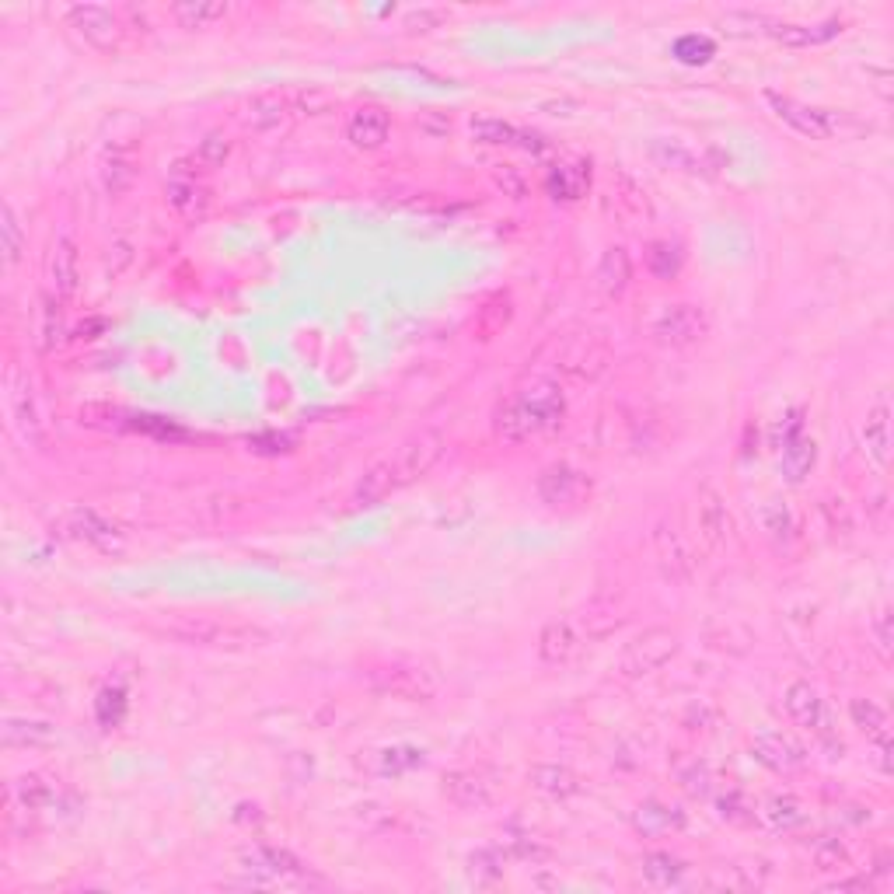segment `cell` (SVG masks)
<instances>
[{
  "label": "cell",
  "mask_w": 894,
  "mask_h": 894,
  "mask_svg": "<svg viewBox=\"0 0 894 894\" xmlns=\"http://www.w3.org/2000/svg\"><path fill=\"white\" fill-rule=\"evenodd\" d=\"M531 783L556 800L577 797V793L584 790L580 776L573 769H566V765H535V769H531Z\"/></svg>",
  "instance_id": "cell-21"
},
{
  "label": "cell",
  "mask_w": 894,
  "mask_h": 894,
  "mask_svg": "<svg viewBox=\"0 0 894 894\" xmlns=\"http://www.w3.org/2000/svg\"><path fill=\"white\" fill-rule=\"evenodd\" d=\"M814 461H818V447H814V441H807L804 434L783 444V472L790 482H804V475H811Z\"/></svg>",
  "instance_id": "cell-29"
},
{
  "label": "cell",
  "mask_w": 894,
  "mask_h": 894,
  "mask_svg": "<svg viewBox=\"0 0 894 894\" xmlns=\"http://www.w3.org/2000/svg\"><path fill=\"white\" fill-rule=\"evenodd\" d=\"M538 493H542L545 503L559 507V503H573L580 493H584V479L580 472H573L570 465H552L549 472L538 479Z\"/></svg>",
  "instance_id": "cell-18"
},
{
  "label": "cell",
  "mask_w": 894,
  "mask_h": 894,
  "mask_svg": "<svg viewBox=\"0 0 894 894\" xmlns=\"http://www.w3.org/2000/svg\"><path fill=\"white\" fill-rule=\"evenodd\" d=\"M874 636H877V650H881V657L888 661V657H891V643H894V615H891V608H881V612H877Z\"/></svg>",
  "instance_id": "cell-49"
},
{
  "label": "cell",
  "mask_w": 894,
  "mask_h": 894,
  "mask_svg": "<svg viewBox=\"0 0 894 894\" xmlns=\"http://www.w3.org/2000/svg\"><path fill=\"white\" fill-rule=\"evenodd\" d=\"M42 336H46L42 339L46 350L56 343V339H60V301H53V297L46 301V325H42Z\"/></svg>",
  "instance_id": "cell-52"
},
{
  "label": "cell",
  "mask_w": 894,
  "mask_h": 894,
  "mask_svg": "<svg viewBox=\"0 0 894 894\" xmlns=\"http://www.w3.org/2000/svg\"><path fill=\"white\" fill-rule=\"evenodd\" d=\"M392 489H399V482H395V468H392V458H388V461H378V465L360 479L357 503L360 507H374V503L385 500Z\"/></svg>",
  "instance_id": "cell-25"
},
{
  "label": "cell",
  "mask_w": 894,
  "mask_h": 894,
  "mask_svg": "<svg viewBox=\"0 0 894 894\" xmlns=\"http://www.w3.org/2000/svg\"><path fill=\"white\" fill-rule=\"evenodd\" d=\"M563 395L552 381H538L531 388H521L514 399H507L496 413V434L503 441H528L535 434L559 427L563 420Z\"/></svg>",
  "instance_id": "cell-1"
},
{
  "label": "cell",
  "mask_w": 894,
  "mask_h": 894,
  "mask_svg": "<svg viewBox=\"0 0 894 894\" xmlns=\"http://www.w3.org/2000/svg\"><path fill=\"white\" fill-rule=\"evenodd\" d=\"M367 678H371L374 692L392 695V699H402V702H430L437 695V681L420 664H402V661L381 664Z\"/></svg>",
  "instance_id": "cell-5"
},
{
  "label": "cell",
  "mask_w": 894,
  "mask_h": 894,
  "mask_svg": "<svg viewBox=\"0 0 894 894\" xmlns=\"http://www.w3.org/2000/svg\"><path fill=\"white\" fill-rule=\"evenodd\" d=\"M587 186H591V168L584 161H577V165H559L549 175V189L556 200H580Z\"/></svg>",
  "instance_id": "cell-27"
},
{
  "label": "cell",
  "mask_w": 894,
  "mask_h": 894,
  "mask_svg": "<svg viewBox=\"0 0 894 894\" xmlns=\"http://www.w3.org/2000/svg\"><path fill=\"white\" fill-rule=\"evenodd\" d=\"M70 25L77 28L88 46L102 49V53H116L119 39H123V25L119 18L109 11V7H95V4H84V7H70Z\"/></svg>",
  "instance_id": "cell-10"
},
{
  "label": "cell",
  "mask_w": 894,
  "mask_h": 894,
  "mask_svg": "<svg viewBox=\"0 0 894 894\" xmlns=\"http://www.w3.org/2000/svg\"><path fill=\"white\" fill-rule=\"evenodd\" d=\"M556 371L573 381H594L608 371V346L598 332H573L556 350Z\"/></svg>",
  "instance_id": "cell-4"
},
{
  "label": "cell",
  "mask_w": 894,
  "mask_h": 894,
  "mask_svg": "<svg viewBox=\"0 0 894 894\" xmlns=\"http://www.w3.org/2000/svg\"><path fill=\"white\" fill-rule=\"evenodd\" d=\"M102 179H105L109 196H123L126 189L133 186V179H137V165H133L130 154H112V158L105 161V168H102Z\"/></svg>",
  "instance_id": "cell-38"
},
{
  "label": "cell",
  "mask_w": 894,
  "mask_h": 894,
  "mask_svg": "<svg viewBox=\"0 0 894 894\" xmlns=\"http://www.w3.org/2000/svg\"><path fill=\"white\" fill-rule=\"evenodd\" d=\"M681 874H685V867L668 853H650L643 860V881L654 884V888H671V884L681 881Z\"/></svg>",
  "instance_id": "cell-36"
},
{
  "label": "cell",
  "mask_w": 894,
  "mask_h": 894,
  "mask_svg": "<svg viewBox=\"0 0 894 894\" xmlns=\"http://www.w3.org/2000/svg\"><path fill=\"white\" fill-rule=\"evenodd\" d=\"M888 402H881V406L874 409V413L867 416V427H863V441H867L870 454H874L881 465H888V454H891V420H888Z\"/></svg>",
  "instance_id": "cell-31"
},
{
  "label": "cell",
  "mask_w": 894,
  "mask_h": 894,
  "mask_svg": "<svg viewBox=\"0 0 894 894\" xmlns=\"http://www.w3.org/2000/svg\"><path fill=\"white\" fill-rule=\"evenodd\" d=\"M245 863L252 874L266 877V881H294L297 874H304V863L297 860L294 853H287V849H273V846L252 849V853L245 856Z\"/></svg>",
  "instance_id": "cell-15"
},
{
  "label": "cell",
  "mask_w": 894,
  "mask_h": 894,
  "mask_svg": "<svg viewBox=\"0 0 894 894\" xmlns=\"http://www.w3.org/2000/svg\"><path fill=\"white\" fill-rule=\"evenodd\" d=\"M674 56H681L685 63H706L713 56V42L699 39V35H685V39L674 42Z\"/></svg>",
  "instance_id": "cell-48"
},
{
  "label": "cell",
  "mask_w": 894,
  "mask_h": 894,
  "mask_svg": "<svg viewBox=\"0 0 894 894\" xmlns=\"http://www.w3.org/2000/svg\"><path fill=\"white\" fill-rule=\"evenodd\" d=\"M681 786H685L688 793H695V797H702V793H709V769L706 765L695 762L688 772H681Z\"/></svg>",
  "instance_id": "cell-51"
},
{
  "label": "cell",
  "mask_w": 894,
  "mask_h": 894,
  "mask_svg": "<svg viewBox=\"0 0 894 894\" xmlns=\"http://www.w3.org/2000/svg\"><path fill=\"white\" fill-rule=\"evenodd\" d=\"M7 409H11L14 430L21 434L25 444H42V420H39V406H35V395L28 381H18L11 374L7 378Z\"/></svg>",
  "instance_id": "cell-13"
},
{
  "label": "cell",
  "mask_w": 894,
  "mask_h": 894,
  "mask_svg": "<svg viewBox=\"0 0 894 894\" xmlns=\"http://www.w3.org/2000/svg\"><path fill=\"white\" fill-rule=\"evenodd\" d=\"M751 751H755L758 762L769 765V769H776V772H793L804 765V748H800L797 741H790V737L776 734V730L758 734L755 741H751Z\"/></svg>",
  "instance_id": "cell-14"
},
{
  "label": "cell",
  "mask_w": 894,
  "mask_h": 894,
  "mask_svg": "<svg viewBox=\"0 0 894 894\" xmlns=\"http://www.w3.org/2000/svg\"><path fill=\"white\" fill-rule=\"evenodd\" d=\"M695 514H699V535H702V542H706L709 549H716V545L727 542L730 514H727V507H723V500H720L716 489H709V486L699 489V510H695Z\"/></svg>",
  "instance_id": "cell-16"
},
{
  "label": "cell",
  "mask_w": 894,
  "mask_h": 894,
  "mask_svg": "<svg viewBox=\"0 0 894 894\" xmlns=\"http://www.w3.org/2000/svg\"><path fill=\"white\" fill-rule=\"evenodd\" d=\"M161 633L175 636L182 643H193V647H224V650H241V647H252L255 640H266L259 629L231 626V622L207 619V615H179Z\"/></svg>",
  "instance_id": "cell-2"
},
{
  "label": "cell",
  "mask_w": 894,
  "mask_h": 894,
  "mask_svg": "<svg viewBox=\"0 0 894 894\" xmlns=\"http://www.w3.org/2000/svg\"><path fill=\"white\" fill-rule=\"evenodd\" d=\"M496 186H500L507 196H514V200H524V193H528V182H524L521 172L510 165H503L500 172H496Z\"/></svg>",
  "instance_id": "cell-50"
},
{
  "label": "cell",
  "mask_w": 894,
  "mask_h": 894,
  "mask_svg": "<svg viewBox=\"0 0 894 894\" xmlns=\"http://www.w3.org/2000/svg\"><path fill=\"white\" fill-rule=\"evenodd\" d=\"M81 283V259H77L74 238H56L53 252H49V287H53L56 301H70Z\"/></svg>",
  "instance_id": "cell-12"
},
{
  "label": "cell",
  "mask_w": 894,
  "mask_h": 894,
  "mask_svg": "<svg viewBox=\"0 0 894 894\" xmlns=\"http://www.w3.org/2000/svg\"><path fill=\"white\" fill-rule=\"evenodd\" d=\"M577 650V636L566 622H549L538 636V654H542L545 664H563L570 661V654Z\"/></svg>",
  "instance_id": "cell-23"
},
{
  "label": "cell",
  "mask_w": 894,
  "mask_h": 894,
  "mask_svg": "<svg viewBox=\"0 0 894 894\" xmlns=\"http://www.w3.org/2000/svg\"><path fill=\"white\" fill-rule=\"evenodd\" d=\"M849 713H853V723L867 737H874V741H888V737H891L888 734V713H884V709L877 706L874 699H853Z\"/></svg>",
  "instance_id": "cell-33"
},
{
  "label": "cell",
  "mask_w": 894,
  "mask_h": 894,
  "mask_svg": "<svg viewBox=\"0 0 894 894\" xmlns=\"http://www.w3.org/2000/svg\"><path fill=\"white\" fill-rule=\"evenodd\" d=\"M227 154H231V144L221 137V133H207L200 144V151H196V165H203L210 172V168H221L227 161Z\"/></svg>",
  "instance_id": "cell-44"
},
{
  "label": "cell",
  "mask_w": 894,
  "mask_h": 894,
  "mask_svg": "<svg viewBox=\"0 0 894 894\" xmlns=\"http://www.w3.org/2000/svg\"><path fill=\"white\" fill-rule=\"evenodd\" d=\"M472 137L479 140V144H514L517 130L510 123H503V119H475Z\"/></svg>",
  "instance_id": "cell-43"
},
{
  "label": "cell",
  "mask_w": 894,
  "mask_h": 894,
  "mask_svg": "<svg viewBox=\"0 0 894 894\" xmlns=\"http://www.w3.org/2000/svg\"><path fill=\"white\" fill-rule=\"evenodd\" d=\"M629 280H633V262H629V252L626 248H608L605 255H601L598 262V287L605 297H622L629 287Z\"/></svg>",
  "instance_id": "cell-17"
},
{
  "label": "cell",
  "mask_w": 894,
  "mask_h": 894,
  "mask_svg": "<svg viewBox=\"0 0 894 894\" xmlns=\"http://www.w3.org/2000/svg\"><path fill=\"white\" fill-rule=\"evenodd\" d=\"M654 158L668 168H681V172H702V158H695L688 147L671 144V140H657L654 144Z\"/></svg>",
  "instance_id": "cell-41"
},
{
  "label": "cell",
  "mask_w": 894,
  "mask_h": 894,
  "mask_svg": "<svg viewBox=\"0 0 894 894\" xmlns=\"http://www.w3.org/2000/svg\"><path fill=\"white\" fill-rule=\"evenodd\" d=\"M172 14L182 21V28H207L224 18L227 4H217V0H182V4L172 7Z\"/></svg>",
  "instance_id": "cell-32"
},
{
  "label": "cell",
  "mask_w": 894,
  "mask_h": 894,
  "mask_svg": "<svg viewBox=\"0 0 894 894\" xmlns=\"http://www.w3.org/2000/svg\"><path fill=\"white\" fill-rule=\"evenodd\" d=\"M765 102L776 109V116L783 119V123H790L793 130L804 133V137L828 140L842 130V116H835V112H828V109H811V105L797 102V98L776 95V91H765Z\"/></svg>",
  "instance_id": "cell-7"
},
{
  "label": "cell",
  "mask_w": 894,
  "mask_h": 894,
  "mask_svg": "<svg viewBox=\"0 0 894 894\" xmlns=\"http://www.w3.org/2000/svg\"><path fill=\"white\" fill-rule=\"evenodd\" d=\"M350 140L364 151H374L388 140V116L381 109H360L350 119Z\"/></svg>",
  "instance_id": "cell-22"
},
{
  "label": "cell",
  "mask_w": 894,
  "mask_h": 894,
  "mask_svg": "<svg viewBox=\"0 0 894 894\" xmlns=\"http://www.w3.org/2000/svg\"><path fill=\"white\" fill-rule=\"evenodd\" d=\"M123 716H126V695H123V688H105V692L98 695V720H102L105 727H116Z\"/></svg>",
  "instance_id": "cell-46"
},
{
  "label": "cell",
  "mask_w": 894,
  "mask_h": 894,
  "mask_svg": "<svg viewBox=\"0 0 894 894\" xmlns=\"http://www.w3.org/2000/svg\"><path fill=\"white\" fill-rule=\"evenodd\" d=\"M441 783H444V797L451 804L465 807V811H482V807H493L500 800V783L489 772H479V769L447 772Z\"/></svg>",
  "instance_id": "cell-9"
},
{
  "label": "cell",
  "mask_w": 894,
  "mask_h": 894,
  "mask_svg": "<svg viewBox=\"0 0 894 894\" xmlns=\"http://www.w3.org/2000/svg\"><path fill=\"white\" fill-rule=\"evenodd\" d=\"M674 654H678V633L668 626H650L626 647V654L619 661V674L622 678H643V674L664 668Z\"/></svg>",
  "instance_id": "cell-3"
},
{
  "label": "cell",
  "mask_w": 894,
  "mask_h": 894,
  "mask_svg": "<svg viewBox=\"0 0 894 894\" xmlns=\"http://www.w3.org/2000/svg\"><path fill=\"white\" fill-rule=\"evenodd\" d=\"M514 144H521L524 151H531V154L549 151V140H545L542 133H524V130H517V140H514Z\"/></svg>",
  "instance_id": "cell-54"
},
{
  "label": "cell",
  "mask_w": 894,
  "mask_h": 894,
  "mask_svg": "<svg viewBox=\"0 0 894 894\" xmlns=\"http://www.w3.org/2000/svg\"><path fill=\"white\" fill-rule=\"evenodd\" d=\"M842 32V21H821V25H772V35L786 46H818Z\"/></svg>",
  "instance_id": "cell-24"
},
{
  "label": "cell",
  "mask_w": 894,
  "mask_h": 894,
  "mask_svg": "<svg viewBox=\"0 0 894 894\" xmlns=\"http://www.w3.org/2000/svg\"><path fill=\"white\" fill-rule=\"evenodd\" d=\"M654 339L661 346H692L709 332V318L699 304H668L654 322Z\"/></svg>",
  "instance_id": "cell-6"
},
{
  "label": "cell",
  "mask_w": 894,
  "mask_h": 894,
  "mask_svg": "<svg viewBox=\"0 0 894 894\" xmlns=\"http://www.w3.org/2000/svg\"><path fill=\"white\" fill-rule=\"evenodd\" d=\"M168 203H172V210L179 217H186V221H196V217L207 214V189H200L196 182H186V179H175L172 186H168Z\"/></svg>",
  "instance_id": "cell-26"
},
{
  "label": "cell",
  "mask_w": 894,
  "mask_h": 894,
  "mask_svg": "<svg viewBox=\"0 0 894 894\" xmlns=\"http://www.w3.org/2000/svg\"><path fill=\"white\" fill-rule=\"evenodd\" d=\"M835 891H870V881H839L832 884Z\"/></svg>",
  "instance_id": "cell-55"
},
{
  "label": "cell",
  "mask_w": 894,
  "mask_h": 894,
  "mask_svg": "<svg viewBox=\"0 0 894 894\" xmlns=\"http://www.w3.org/2000/svg\"><path fill=\"white\" fill-rule=\"evenodd\" d=\"M287 116V98L280 95H259L248 102L245 109V126L248 130H273L280 126V119Z\"/></svg>",
  "instance_id": "cell-30"
},
{
  "label": "cell",
  "mask_w": 894,
  "mask_h": 894,
  "mask_svg": "<svg viewBox=\"0 0 894 894\" xmlns=\"http://www.w3.org/2000/svg\"><path fill=\"white\" fill-rule=\"evenodd\" d=\"M783 706L797 727H818L821 723V695L811 681H793L783 695Z\"/></svg>",
  "instance_id": "cell-19"
},
{
  "label": "cell",
  "mask_w": 894,
  "mask_h": 894,
  "mask_svg": "<svg viewBox=\"0 0 894 894\" xmlns=\"http://www.w3.org/2000/svg\"><path fill=\"white\" fill-rule=\"evenodd\" d=\"M63 531H67L74 542H84L98 552H119L123 549V531L116 528L112 521H105L98 510L88 507H77L63 517Z\"/></svg>",
  "instance_id": "cell-11"
},
{
  "label": "cell",
  "mask_w": 894,
  "mask_h": 894,
  "mask_svg": "<svg viewBox=\"0 0 894 894\" xmlns=\"http://www.w3.org/2000/svg\"><path fill=\"white\" fill-rule=\"evenodd\" d=\"M510 318H514L510 297L507 294H493L479 308V315H475V332H479V339H493V336H500V332L507 329Z\"/></svg>",
  "instance_id": "cell-28"
},
{
  "label": "cell",
  "mask_w": 894,
  "mask_h": 894,
  "mask_svg": "<svg viewBox=\"0 0 894 894\" xmlns=\"http://www.w3.org/2000/svg\"><path fill=\"white\" fill-rule=\"evenodd\" d=\"M441 458H444V434H437V430H420V434L409 437V441L399 447V454L392 458L395 482H399V486H409V482H416L420 475H427Z\"/></svg>",
  "instance_id": "cell-8"
},
{
  "label": "cell",
  "mask_w": 894,
  "mask_h": 894,
  "mask_svg": "<svg viewBox=\"0 0 894 894\" xmlns=\"http://www.w3.org/2000/svg\"><path fill=\"white\" fill-rule=\"evenodd\" d=\"M53 741V727L35 720H7L4 723V744L11 748H25V744H49Z\"/></svg>",
  "instance_id": "cell-37"
},
{
  "label": "cell",
  "mask_w": 894,
  "mask_h": 894,
  "mask_svg": "<svg viewBox=\"0 0 894 894\" xmlns=\"http://www.w3.org/2000/svg\"><path fill=\"white\" fill-rule=\"evenodd\" d=\"M447 14L441 7H423V11H409L406 14V28H437Z\"/></svg>",
  "instance_id": "cell-53"
},
{
  "label": "cell",
  "mask_w": 894,
  "mask_h": 894,
  "mask_svg": "<svg viewBox=\"0 0 894 894\" xmlns=\"http://www.w3.org/2000/svg\"><path fill=\"white\" fill-rule=\"evenodd\" d=\"M7 800H11V804H18L21 811H39V807H46L49 800H53V790H49V786L42 783L39 776H21L18 783H11V790H7Z\"/></svg>",
  "instance_id": "cell-34"
},
{
  "label": "cell",
  "mask_w": 894,
  "mask_h": 894,
  "mask_svg": "<svg viewBox=\"0 0 894 894\" xmlns=\"http://www.w3.org/2000/svg\"><path fill=\"white\" fill-rule=\"evenodd\" d=\"M846 863H849V853L839 839L825 835V839L814 842V867L818 870H842Z\"/></svg>",
  "instance_id": "cell-42"
},
{
  "label": "cell",
  "mask_w": 894,
  "mask_h": 894,
  "mask_svg": "<svg viewBox=\"0 0 894 894\" xmlns=\"http://www.w3.org/2000/svg\"><path fill=\"white\" fill-rule=\"evenodd\" d=\"M657 556H661V566L671 580H688L692 577V556H688L685 542L678 538V531L661 524L657 528Z\"/></svg>",
  "instance_id": "cell-20"
},
{
  "label": "cell",
  "mask_w": 894,
  "mask_h": 894,
  "mask_svg": "<svg viewBox=\"0 0 894 894\" xmlns=\"http://www.w3.org/2000/svg\"><path fill=\"white\" fill-rule=\"evenodd\" d=\"M720 814L727 821H734V825H751V821H755V807L748 804V797H744L741 790H730L727 797L720 800Z\"/></svg>",
  "instance_id": "cell-47"
},
{
  "label": "cell",
  "mask_w": 894,
  "mask_h": 894,
  "mask_svg": "<svg viewBox=\"0 0 894 894\" xmlns=\"http://www.w3.org/2000/svg\"><path fill=\"white\" fill-rule=\"evenodd\" d=\"M0 238H4V262L14 266V262L21 259V248H25V234H21L18 214H14L11 203L0 207Z\"/></svg>",
  "instance_id": "cell-40"
},
{
  "label": "cell",
  "mask_w": 894,
  "mask_h": 894,
  "mask_svg": "<svg viewBox=\"0 0 894 894\" xmlns=\"http://www.w3.org/2000/svg\"><path fill=\"white\" fill-rule=\"evenodd\" d=\"M762 814L776 832H793V828H800L807 821L804 807H800L793 797H772L769 804L762 807Z\"/></svg>",
  "instance_id": "cell-35"
},
{
  "label": "cell",
  "mask_w": 894,
  "mask_h": 894,
  "mask_svg": "<svg viewBox=\"0 0 894 894\" xmlns=\"http://www.w3.org/2000/svg\"><path fill=\"white\" fill-rule=\"evenodd\" d=\"M647 269L654 276H661V280H671V276H678V269H681V248L674 245V241H654V245L647 248Z\"/></svg>",
  "instance_id": "cell-39"
},
{
  "label": "cell",
  "mask_w": 894,
  "mask_h": 894,
  "mask_svg": "<svg viewBox=\"0 0 894 894\" xmlns=\"http://www.w3.org/2000/svg\"><path fill=\"white\" fill-rule=\"evenodd\" d=\"M762 528L772 531V535H793V531H797V521H793L790 507H783V503L769 500L762 507Z\"/></svg>",
  "instance_id": "cell-45"
}]
</instances>
